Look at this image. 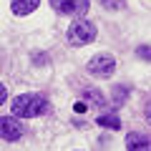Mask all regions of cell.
<instances>
[{"label":"cell","instance_id":"cell-1","mask_svg":"<svg viewBox=\"0 0 151 151\" xmlns=\"http://www.w3.org/2000/svg\"><path fill=\"white\" fill-rule=\"evenodd\" d=\"M13 116H20V119H38L48 111V98L43 93H20V96L13 98L10 103Z\"/></svg>","mask_w":151,"mask_h":151},{"label":"cell","instance_id":"cell-2","mask_svg":"<svg viewBox=\"0 0 151 151\" xmlns=\"http://www.w3.org/2000/svg\"><path fill=\"white\" fill-rule=\"evenodd\" d=\"M96 35H98L96 25H93L91 20H83V18L73 20V23H70V28H68V33H65V38H68V43L73 45V48H81V45L93 43Z\"/></svg>","mask_w":151,"mask_h":151},{"label":"cell","instance_id":"cell-3","mask_svg":"<svg viewBox=\"0 0 151 151\" xmlns=\"http://www.w3.org/2000/svg\"><path fill=\"white\" fill-rule=\"evenodd\" d=\"M113 70H116V58L111 53H98L88 60V73L98 76V78H108L113 76Z\"/></svg>","mask_w":151,"mask_h":151},{"label":"cell","instance_id":"cell-4","mask_svg":"<svg viewBox=\"0 0 151 151\" xmlns=\"http://www.w3.org/2000/svg\"><path fill=\"white\" fill-rule=\"evenodd\" d=\"M50 5L60 15H86L88 0H50Z\"/></svg>","mask_w":151,"mask_h":151},{"label":"cell","instance_id":"cell-5","mask_svg":"<svg viewBox=\"0 0 151 151\" xmlns=\"http://www.w3.org/2000/svg\"><path fill=\"white\" fill-rule=\"evenodd\" d=\"M20 136H23V129H20V121L15 116H0V139L18 141Z\"/></svg>","mask_w":151,"mask_h":151},{"label":"cell","instance_id":"cell-6","mask_svg":"<svg viewBox=\"0 0 151 151\" xmlns=\"http://www.w3.org/2000/svg\"><path fill=\"white\" fill-rule=\"evenodd\" d=\"M126 151H151V139L144 134H136L131 131L126 136Z\"/></svg>","mask_w":151,"mask_h":151},{"label":"cell","instance_id":"cell-7","mask_svg":"<svg viewBox=\"0 0 151 151\" xmlns=\"http://www.w3.org/2000/svg\"><path fill=\"white\" fill-rule=\"evenodd\" d=\"M38 5H40V0H10V10L15 15H30Z\"/></svg>","mask_w":151,"mask_h":151},{"label":"cell","instance_id":"cell-8","mask_svg":"<svg viewBox=\"0 0 151 151\" xmlns=\"http://www.w3.org/2000/svg\"><path fill=\"white\" fill-rule=\"evenodd\" d=\"M98 126H103V129H121V119L119 116H113V113H101L96 119Z\"/></svg>","mask_w":151,"mask_h":151},{"label":"cell","instance_id":"cell-9","mask_svg":"<svg viewBox=\"0 0 151 151\" xmlns=\"http://www.w3.org/2000/svg\"><path fill=\"white\" fill-rule=\"evenodd\" d=\"M129 93H131V86H113V91H111V101L116 103V106H121V103H126Z\"/></svg>","mask_w":151,"mask_h":151},{"label":"cell","instance_id":"cell-10","mask_svg":"<svg viewBox=\"0 0 151 151\" xmlns=\"http://www.w3.org/2000/svg\"><path fill=\"white\" fill-rule=\"evenodd\" d=\"M83 96H86V101H91V103H103V96L98 91H93V88H86Z\"/></svg>","mask_w":151,"mask_h":151},{"label":"cell","instance_id":"cell-11","mask_svg":"<svg viewBox=\"0 0 151 151\" xmlns=\"http://www.w3.org/2000/svg\"><path fill=\"white\" fill-rule=\"evenodd\" d=\"M101 5L108 8V10H121L126 3H124V0H101Z\"/></svg>","mask_w":151,"mask_h":151},{"label":"cell","instance_id":"cell-12","mask_svg":"<svg viewBox=\"0 0 151 151\" xmlns=\"http://www.w3.org/2000/svg\"><path fill=\"white\" fill-rule=\"evenodd\" d=\"M136 55L144 58V60H151V45H139L136 48Z\"/></svg>","mask_w":151,"mask_h":151},{"label":"cell","instance_id":"cell-13","mask_svg":"<svg viewBox=\"0 0 151 151\" xmlns=\"http://www.w3.org/2000/svg\"><path fill=\"white\" fill-rule=\"evenodd\" d=\"M73 111L76 113H83V111H86V103H83V101H76L73 103Z\"/></svg>","mask_w":151,"mask_h":151},{"label":"cell","instance_id":"cell-14","mask_svg":"<svg viewBox=\"0 0 151 151\" xmlns=\"http://www.w3.org/2000/svg\"><path fill=\"white\" fill-rule=\"evenodd\" d=\"M5 98H8V91H5V86H3V83H0V106H3V103H5Z\"/></svg>","mask_w":151,"mask_h":151},{"label":"cell","instance_id":"cell-15","mask_svg":"<svg viewBox=\"0 0 151 151\" xmlns=\"http://www.w3.org/2000/svg\"><path fill=\"white\" fill-rule=\"evenodd\" d=\"M146 121H149V124H151V108H149V111H146Z\"/></svg>","mask_w":151,"mask_h":151}]
</instances>
